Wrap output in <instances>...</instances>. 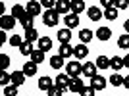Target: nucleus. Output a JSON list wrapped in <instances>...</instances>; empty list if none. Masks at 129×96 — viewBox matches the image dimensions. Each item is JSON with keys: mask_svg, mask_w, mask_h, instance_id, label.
Segmentation results:
<instances>
[{"mask_svg": "<svg viewBox=\"0 0 129 96\" xmlns=\"http://www.w3.org/2000/svg\"><path fill=\"white\" fill-rule=\"evenodd\" d=\"M123 29H125V33H129V19L123 23Z\"/></svg>", "mask_w": 129, "mask_h": 96, "instance_id": "44", "label": "nucleus"}, {"mask_svg": "<svg viewBox=\"0 0 129 96\" xmlns=\"http://www.w3.org/2000/svg\"><path fill=\"white\" fill-rule=\"evenodd\" d=\"M41 12H43V4L41 2H35V0H29L27 2V14H31L33 17L41 16Z\"/></svg>", "mask_w": 129, "mask_h": 96, "instance_id": "3", "label": "nucleus"}, {"mask_svg": "<svg viewBox=\"0 0 129 96\" xmlns=\"http://www.w3.org/2000/svg\"><path fill=\"white\" fill-rule=\"evenodd\" d=\"M25 14H27V8H23L21 4H16L14 8H12V16L16 17V19H21Z\"/></svg>", "mask_w": 129, "mask_h": 96, "instance_id": "24", "label": "nucleus"}, {"mask_svg": "<svg viewBox=\"0 0 129 96\" xmlns=\"http://www.w3.org/2000/svg\"><path fill=\"white\" fill-rule=\"evenodd\" d=\"M37 65L39 64H35V62H27V64H23V73L27 75V77H33V75L37 73Z\"/></svg>", "mask_w": 129, "mask_h": 96, "instance_id": "18", "label": "nucleus"}, {"mask_svg": "<svg viewBox=\"0 0 129 96\" xmlns=\"http://www.w3.org/2000/svg\"><path fill=\"white\" fill-rule=\"evenodd\" d=\"M83 86H85L83 79H79V77H71V81H70V92H81Z\"/></svg>", "mask_w": 129, "mask_h": 96, "instance_id": "11", "label": "nucleus"}, {"mask_svg": "<svg viewBox=\"0 0 129 96\" xmlns=\"http://www.w3.org/2000/svg\"><path fill=\"white\" fill-rule=\"evenodd\" d=\"M123 86L129 90V77H123Z\"/></svg>", "mask_w": 129, "mask_h": 96, "instance_id": "42", "label": "nucleus"}, {"mask_svg": "<svg viewBox=\"0 0 129 96\" xmlns=\"http://www.w3.org/2000/svg\"><path fill=\"white\" fill-rule=\"evenodd\" d=\"M52 86H54V81L50 79V77H41V79H39V90H46L48 92Z\"/></svg>", "mask_w": 129, "mask_h": 96, "instance_id": "16", "label": "nucleus"}, {"mask_svg": "<svg viewBox=\"0 0 129 96\" xmlns=\"http://www.w3.org/2000/svg\"><path fill=\"white\" fill-rule=\"evenodd\" d=\"M114 4H116V0H100V6H102L104 10L106 8H114Z\"/></svg>", "mask_w": 129, "mask_h": 96, "instance_id": "41", "label": "nucleus"}, {"mask_svg": "<svg viewBox=\"0 0 129 96\" xmlns=\"http://www.w3.org/2000/svg\"><path fill=\"white\" fill-rule=\"evenodd\" d=\"M70 81H71V77L68 73H62V75H58L56 79H54V85H58V86H62L64 90H68L70 88Z\"/></svg>", "mask_w": 129, "mask_h": 96, "instance_id": "7", "label": "nucleus"}, {"mask_svg": "<svg viewBox=\"0 0 129 96\" xmlns=\"http://www.w3.org/2000/svg\"><path fill=\"white\" fill-rule=\"evenodd\" d=\"M60 56H62V58H70V56H73V46H70V42H66V44H62V46H60Z\"/></svg>", "mask_w": 129, "mask_h": 96, "instance_id": "23", "label": "nucleus"}, {"mask_svg": "<svg viewBox=\"0 0 129 96\" xmlns=\"http://www.w3.org/2000/svg\"><path fill=\"white\" fill-rule=\"evenodd\" d=\"M94 88H92V86H83V88H81V92H79V96H94Z\"/></svg>", "mask_w": 129, "mask_h": 96, "instance_id": "36", "label": "nucleus"}, {"mask_svg": "<svg viewBox=\"0 0 129 96\" xmlns=\"http://www.w3.org/2000/svg\"><path fill=\"white\" fill-rule=\"evenodd\" d=\"M0 65H2V69H6L10 65V56L8 54H0Z\"/></svg>", "mask_w": 129, "mask_h": 96, "instance_id": "37", "label": "nucleus"}, {"mask_svg": "<svg viewBox=\"0 0 129 96\" xmlns=\"http://www.w3.org/2000/svg\"><path fill=\"white\" fill-rule=\"evenodd\" d=\"M110 85H112V86H123V77L114 71V75L110 77Z\"/></svg>", "mask_w": 129, "mask_h": 96, "instance_id": "31", "label": "nucleus"}, {"mask_svg": "<svg viewBox=\"0 0 129 96\" xmlns=\"http://www.w3.org/2000/svg\"><path fill=\"white\" fill-rule=\"evenodd\" d=\"M39 48H41L43 52H48V50H52V38H48V37H41V38H39Z\"/></svg>", "mask_w": 129, "mask_h": 96, "instance_id": "19", "label": "nucleus"}, {"mask_svg": "<svg viewBox=\"0 0 129 96\" xmlns=\"http://www.w3.org/2000/svg\"><path fill=\"white\" fill-rule=\"evenodd\" d=\"M21 42H23V38L19 37V35H14V37L10 38V44H12V46H17V48H19V46H21Z\"/></svg>", "mask_w": 129, "mask_h": 96, "instance_id": "39", "label": "nucleus"}, {"mask_svg": "<svg viewBox=\"0 0 129 96\" xmlns=\"http://www.w3.org/2000/svg\"><path fill=\"white\" fill-rule=\"evenodd\" d=\"M19 23H21V27L23 29H31L33 27V23H35V17L31 16V14H25V16L19 19Z\"/></svg>", "mask_w": 129, "mask_h": 96, "instance_id": "26", "label": "nucleus"}, {"mask_svg": "<svg viewBox=\"0 0 129 96\" xmlns=\"http://www.w3.org/2000/svg\"><path fill=\"white\" fill-rule=\"evenodd\" d=\"M41 4H43L46 10H52V8H56V2H54V0H41Z\"/></svg>", "mask_w": 129, "mask_h": 96, "instance_id": "40", "label": "nucleus"}, {"mask_svg": "<svg viewBox=\"0 0 129 96\" xmlns=\"http://www.w3.org/2000/svg\"><path fill=\"white\" fill-rule=\"evenodd\" d=\"M92 37H94V35H92V31H91V29H81V33H79V40H81L83 44L91 42V40H92Z\"/></svg>", "mask_w": 129, "mask_h": 96, "instance_id": "22", "label": "nucleus"}, {"mask_svg": "<svg viewBox=\"0 0 129 96\" xmlns=\"http://www.w3.org/2000/svg\"><path fill=\"white\" fill-rule=\"evenodd\" d=\"M118 46L123 48V50H129V33H125L118 38Z\"/></svg>", "mask_w": 129, "mask_h": 96, "instance_id": "32", "label": "nucleus"}, {"mask_svg": "<svg viewBox=\"0 0 129 96\" xmlns=\"http://www.w3.org/2000/svg\"><path fill=\"white\" fill-rule=\"evenodd\" d=\"M106 85H108V81L104 79V77H100V75H94V77L91 79V86L94 88V90H104Z\"/></svg>", "mask_w": 129, "mask_h": 96, "instance_id": "6", "label": "nucleus"}, {"mask_svg": "<svg viewBox=\"0 0 129 96\" xmlns=\"http://www.w3.org/2000/svg\"><path fill=\"white\" fill-rule=\"evenodd\" d=\"M64 21H66V27H68V29H73V27L79 25V16L73 14V12H70V14L64 17Z\"/></svg>", "mask_w": 129, "mask_h": 96, "instance_id": "8", "label": "nucleus"}, {"mask_svg": "<svg viewBox=\"0 0 129 96\" xmlns=\"http://www.w3.org/2000/svg\"><path fill=\"white\" fill-rule=\"evenodd\" d=\"M71 12L79 16L81 12H85V2L83 0H71Z\"/></svg>", "mask_w": 129, "mask_h": 96, "instance_id": "25", "label": "nucleus"}, {"mask_svg": "<svg viewBox=\"0 0 129 96\" xmlns=\"http://www.w3.org/2000/svg\"><path fill=\"white\" fill-rule=\"evenodd\" d=\"M96 35L98 40H110V37H112V29L110 27H98V31L94 33Z\"/></svg>", "mask_w": 129, "mask_h": 96, "instance_id": "12", "label": "nucleus"}, {"mask_svg": "<svg viewBox=\"0 0 129 96\" xmlns=\"http://www.w3.org/2000/svg\"><path fill=\"white\" fill-rule=\"evenodd\" d=\"M25 77L27 75L23 73V71H14V73H12V85L14 86H21L23 83H25Z\"/></svg>", "mask_w": 129, "mask_h": 96, "instance_id": "13", "label": "nucleus"}, {"mask_svg": "<svg viewBox=\"0 0 129 96\" xmlns=\"http://www.w3.org/2000/svg\"><path fill=\"white\" fill-rule=\"evenodd\" d=\"M0 27H2V31H10V29H14L16 27V17L12 16H2V19H0Z\"/></svg>", "mask_w": 129, "mask_h": 96, "instance_id": "4", "label": "nucleus"}, {"mask_svg": "<svg viewBox=\"0 0 129 96\" xmlns=\"http://www.w3.org/2000/svg\"><path fill=\"white\" fill-rule=\"evenodd\" d=\"M44 54H46V52H43L41 48H35L33 54H31V62H35V64H43V62H44Z\"/></svg>", "mask_w": 129, "mask_h": 96, "instance_id": "21", "label": "nucleus"}, {"mask_svg": "<svg viewBox=\"0 0 129 96\" xmlns=\"http://www.w3.org/2000/svg\"><path fill=\"white\" fill-rule=\"evenodd\" d=\"M94 64H96L98 69H108V67H110V58H106V56H98Z\"/></svg>", "mask_w": 129, "mask_h": 96, "instance_id": "29", "label": "nucleus"}, {"mask_svg": "<svg viewBox=\"0 0 129 96\" xmlns=\"http://www.w3.org/2000/svg\"><path fill=\"white\" fill-rule=\"evenodd\" d=\"M87 54H89V48H87L83 42H81V44H77V46L73 48V56H75L77 60H83V58H87Z\"/></svg>", "mask_w": 129, "mask_h": 96, "instance_id": "15", "label": "nucleus"}, {"mask_svg": "<svg viewBox=\"0 0 129 96\" xmlns=\"http://www.w3.org/2000/svg\"><path fill=\"white\" fill-rule=\"evenodd\" d=\"M87 16H89V19H92V21H98L100 17H104V12H100L98 6H91V8L87 10Z\"/></svg>", "mask_w": 129, "mask_h": 96, "instance_id": "10", "label": "nucleus"}, {"mask_svg": "<svg viewBox=\"0 0 129 96\" xmlns=\"http://www.w3.org/2000/svg\"><path fill=\"white\" fill-rule=\"evenodd\" d=\"M58 40L62 44L70 42V40H71V29H68V27H66V29H60V31H58Z\"/></svg>", "mask_w": 129, "mask_h": 96, "instance_id": "17", "label": "nucleus"}, {"mask_svg": "<svg viewBox=\"0 0 129 96\" xmlns=\"http://www.w3.org/2000/svg\"><path fill=\"white\" fill-rule=\"evenodd\" d=\"M8 83H12V73L8 75V73H6V69H2V73H0V85L8 86Z\"/></svg>", "mask_w": 129, "mask_h": 96, "instance_id": "33", "label": "nucleus"}, {"mask_svg": "<svg viewBox=\"0 0 129 96\" xmlns=\"http://www.w3.org/2000/svg\"><path fill=\"white\" fill-rule=\"evenodd\" d=\"M23 37H25V40H29V42H35V40H39V31L35 29V27H31V29H23Z\"/></svg>", "mask_w": 129, "mask_h": 96, "instance_id": "14", "label": "nucleus"}, {"mask_svg": "<svg viewBox=\"0 0 129 96\" xmlns=\"http://www.w3.org/2000/svg\"><path fill=\"white\" fill-rule=\"evenodd\" d=\"M33 50H35V48H33V42H29V40H23L21 46H19V52H21L23 56H31Z\"/></svg>", "mask_w": 129, "mask_h": 96, "instance_id": "27", "label": "nucleus"}, {"mask_svg": "<svg viewBox=\"0 0 129 96\" xmlns=\"http://www.w3.org/2000/svg\"><path fill=\"white\" fill-rule=\"evenodd\" d=\"M56 12L68 16L71 12V0H56Z\"/></svg>", "mask_w": 129, "mask_h": 96, "instance_id": "5", "label": "nucleus"}, {"mask_svg": "<svg viewBox=\"0 0 129 96\" xmlns=\"http://www.w3.org/2000/svg\"><path fill=\"white\" fill-rule=\"evenodd\" d=\"M123 65H125V67H127V69H129V54H127V56H125V58H123Z\"/></svg>", "mask_w": 129, "mask_h": 96, "instance_id": "43", "label": "nucleus"}, {"mask_svg": "<svg viewBox=\"0 0 129 96\" xmlns=\"http://www.w3.org/2000/svg\"><path fill=\"white\" fill-rule=\"evenodd\" d=\"M96 64H91V62H85V64H83V75H85V77H89V79H92V77H94V75H96Z\"/></svg>", "mask_w": 129, "mask_h": 96, "instance_id": "9", "label": "nucleus"}, {"mask_svg": "<svg viewBox=\"0 0 129 96\" xmlns=\"http://www.w3.org/2000/svg\"><path fill=\"white\" fill-rule=\"evenodd\" d=\"M64 88H62V86H58V85H54L52 86V88H50V90H48V96H62V94H64Z\"/></svg>", "mask_w": 129, "mask_h": 96, "instance_id": "35", "label": "nucleus"}, {"mask_svg": "<svg viewBox=\"0 0 129 96\" xmlns=\"http://www.w3.org/2000/svg\"><path fill=\"white\" fill-rule=\"evenodd\" d=\"M104 19H110V21H116L118 19V8H106L104 10Z\"/></svg>", "mask_w": 129, "mask_h": 96, "instance_id": "28", "label": "nucleus"}, {"mask_svg": "<svg viewBox=\"0 0 129 96\" xmlns=\"http://www.w3.org/2000/svg\"><path fill=\"white\" fill-rule=\"evenodd\" d=\"M66 73L70 75V77H79L83 73V65L79 62H70V64L66 65Z\"/></svg>", "mask_w": 129, "mask_h": 96, "instance_id": "2", "label": "nucleus"}, {"mask_svg": "<svg viewBox=\"0 0 129 96\" xmlns=\"http://www.w3.org/2000/svg\"><path fill=\"white\" fill-rule=\"evenodd\" d=\"M4 96H17V86H14V85H8V86H4V92H2Z\"/></svg>", "mask_w": 129, "mask_h": 96, "instance_id": "34", "label": "nucleus"}, {"mask_svg": "<svg viewBox=\"0 0 129 96\" xmlns=\"http://www.w3.org/2000/svg\"><path fill=\"white\" fill-rule=\"evenodd\" d=\"M60 21V14L56 12V8H52V10H46L43 14V23L46 27H56Z\"/></svg>", "mask_w": 129, "mask_h": 96, "instance_id": "1", "label": "nucleus"}, {"mask_svg": "<svg viewBox=\"0 0 129 96\" xmlns=\"http://www.w3.org/2000/svg\"><path fill=\"white\" fill-rule=\"evenodd\" d=\"M110 67H112V69L118 73L121 67H125V65H123V58H119V56H114V58H110Z\"/></svg>", "mask_w": 129, "mask_h": 96, "instance_id": "20", "label": "nucleus"}, {"mask_svg": "<svg viewBox=\"0 0 129 96\" xmlns=\"http://www.w3.org/2000/svg\"><path fill=\"white\" fill-rule=\"evenodd\" d=\"M64 65V58L60 56V54H56V56H52L50 58V67H54V69H60Z\"/></svg>", "mask_w": 129, "mask_h": 96, "instance_id": "30", "label": "nucleus"}, {"mask_svg": "<svg viewBox=\"0 0 129 96\" xmlns=\"http://www.w3.org/2000/svg\"><path fill=\"white\" fill-rule=\"evenodd\" d=\"M116 8H118V10H127L129 8V0H116Z\"/></svg>", "mask_w": 129, "mask_h": 96, "instance_id": "38", "label": "nucleus"}]
</instances>
